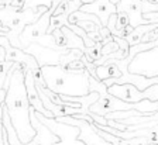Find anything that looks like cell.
I'll use <instances>...</instances> for the list:
<instances>
[{"mask_svg": "<svg viewBox=\"0 0 158 145\" xmlns=\"http://www.w3.org/2000/svg\"><path fill=\"white\" fill-rule=\"evenodd\" d=\"M54 11H55V7L51 6L49 10L44 11V14L38 18V21L24 27V33H21V35H20V40L24 41V45H28L33 38L43 37L45 34V31H48L49 24H51V17H52Z\"/></svg>", "mask_w": 158, "mask_h": 145, "instance_id": "cell-1", "label": "cell"}, {"mask_svg": "<svg viewBox=\"0 0 158 145\" xmlns=\"http://www.w3.org/2000/svg\"><path fill=\"white\" fill-rule=\"evenodd\" d=\"M98 79L99 80H106L110 76L114 78H122V72L118 70L117 65H114V62H107L106 65H102L98 68Z\"/></svg>", "mask_w": 158, "mask_h": 145, "instance_id": "cell-2", "label": "cell"}, {"mask_svg": "<svg viewBox=\"0 0 158 145\" xmlns=\"http://www.w3.org/2000/svg\"><path fill=\"white\" fill-rule=\"evenodd\" d=\"M24 3H26V0H13V2H11V4H10V6L16 7V9H21V7L24 6Z\"/></svg>", "mask_w": 158, "mask_h": 145, "instance_id": "cell-3", "label": "cell"}, {"mask_svg": "<svg viewBox=\"0 0 158 145\" xmlns=\"http://www.w3.org/2000/svg\"><path fill=\"white\" fill-rule=\"evenodd\" d=\"M11 2L13 0H2V7H4L6 4H11Z\"/></svg>", "mask_w": 158, "mask_h": 145, "instance_id": "cell-4", "label": "cell"}]
</instances>
